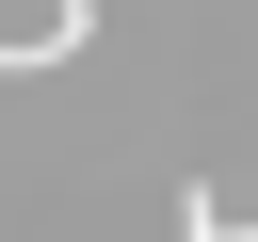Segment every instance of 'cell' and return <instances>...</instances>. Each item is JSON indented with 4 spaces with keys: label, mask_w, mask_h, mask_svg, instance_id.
Here are the masks:
<instances>
[{
    "label": "cell",
    "mask_w": 258,
    "mask_h": 242,
    "mask_svg": "<svg viewBox=\"0 0 258 242\" xmlns=\"http://www.w3.org/2000/svg\"><path fill=\"white\" fill-rule=\"evenodd\" d=\"M97 32V0H0V81H32V65H64Z\"/></svg>",
    "instance_id": "6da1fadb"
},
{
    "label": "cell",
    "mask_w": 258,
    "mask_h": 242,
    "mask_svg": "<svg viewBox=\"0 0 258 242\" xmlns=\"http://www.w3.org/2000/svg\"><path fill=\"white\" fill-rule=\"evenodd\" d=\"M177 242H226V194H177Z\"/></svg>",
    "instance_id": "7a4b0ae2"
},
{
    "label": "cell",
    "mask_w": 258,
    "mask_h": 242,
    "mask_svg": "<svg viewBox=\"0 0 258 242\" xmlns=\"http://www.w3.org/2000/svg\"><path fill=\"white\" fill-rule=\"evenodd\" d=\"M226 242H258V226H242V210H226Z\"/></svg>",
    "instance_id": "3957f363"
}]
</instances>
